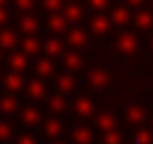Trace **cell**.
Instances as JSON below:
<instances>
[{
    "mask_svg": "<svg viewBox=\"0 0 153 144\" xmlns=\"http://www.w3.org/2000/svg\"><path fill=\"white\" fill-rule=\"evenodd\" d=\"M89 4L97 10H104L108 4V0H89Z\"/></svg>",
    "mask_w": 153,
    "mask_h": 144,
    "instance_id": "obj_32",
    "label": "cell"
},
{
    "mask_svg": "<svg viewBox=\"0 0 153 144\" xmlns=\"http://www.w3.org/2000/svg\"><path fill=\"white\" fill-rule=\"evenodd\" d=\"M152 48H153V42H152Z\"/></svg>",
    "mask_w": 153,
    "mask_h": 144,
    "instance_id": "obj_38",
    "label": "cell"
},
{
    "mask_svg": "<svg viewBox=\"0 0 153 144\" xmlns=\"http://www.w3.org/2000/svg\"><path fill=\"white\" fill-rule=\"evenodd\" d=\"M126 119L131 123H141L146 119V110L141 105H131L126 111Z\"/></svg>",
    "mask_w": 153,
    "mask_h": 144,
    "instance_id": "obj_5",
    "label": "cell"
},
{
    "mask_svg": "<svg viewBox=\"0 0 153 144\" xmlns=\"http://www.w3.org/2000/svg\"><path fill=\"white\" fill-rule=\"evenodd\" d=\"M74 110L79 116L82 117H89L92 113H94V104L91 99L85 98V96H80L76 102H74Z\"/></svg>",
    "mask_w": 153,
    "mask_h": 144,
    "instance_id": "obj_3",
    "label": "cell"
},
{
    "mask_svg": "<svg viewBox=\"0 0 153 144\" xmlns=\"http://www.w3.org/2000/svg\"><path fill=\"white\" fill-rule=\"evenodd\" d=\"M18 144H37V141L34 140V137H31L28 134H24L18 138Z\"/></svg>",
    "mask_w": 153,
    "mask_h": 144,
    "instance_id": "obj_33",
    "label": "cell"
},
{
    "mask_svg": "<svg viewBox=\"0 0 153 144\" xmlns=\"http://www.w3.org/2000/svg\"><path fill=\"white\" fill-rule=\"evenodd\" d=\"M86 42H88V37H86V34L82 31V30H71L70 33H68V43L71 45V46H74V48H82V46H85L86 45Z\"/></svg>",
    "mask_w": 153,
    "mask_h": 144,
    "instance_id": "obj_8",
    "label": "cell"
},
{
    "mask_svg": "<svg viewBox=\"0 0 153 144\" xmlns=\"http://www.w3.org/2000/svg\"><path fill=\"white\" fill-rule=\"evenodd\" d=\"M82 15H83V10H82V7L79 6V4H68L65 9H64V19L65 21H68V22H76V21H79L80 18H82Z\"/></svg>",
    "mask_w": 153,
    "mask_h": 144,
    "instance_id": "obj_7",
    "label": "cell"
},
{
    "mask_svg": "<svg viewBox=\"0 0 153 144\" xmlns=\"http://www.w3.org/2000/svg\"><path fill=\"white\" fill-rule=\"evenodd\" d=\"M4 3H6V0H0V7H3V6H4Z\"/></svg>",
    "mask_w": 153,
    "mask_h": 144,
    "instance_id": "obj_36",
    "label": "cell"
},
{
    "mask_svg": "<svg viewBox=\"0 0 153 144\" xmlns=\"http://www.w3.org/2000/svg\"><path fill=\"white\" fill-rule=\"evenodd\" d=\"M111 19H113V22L114 24H117V25H125V24H128L129 22V12H128V9H125V7H116L113 12H111Z\"/></svg>",
    "mask_w": 153,
    "mask_h": 144,
    "instance_id": "obj_18",
    "label": "cell"
},
{
    "mask_svg": "<svg viewBox=\"0 0 153 144\" xmlns=\"http://www.w3.org/2000/svg\"><path fill=\"white\" fill-rule=\"evenodd\" d=\"M22 122L25 125H36L40 122V111L34 107H27L24 111H22Z\"/></svg>",
    "mask_w": 153,
    "mask_h": 144,
    "instance_id": "obj_13",
    "label": "cell"
},
{
    "mask_svg": "<svg viewBox=\"0 0 153 144\" xmlns=\"http://www.w3.org/2000/svg\"><path fill=\"white\" fill-rule=\"evenodd\" d=\"M64 64H65V67L70 68V70H79V68L82 67L83 61H82V56H80L79 53L70 52V53L65 55V58H64Z\"/></svg>",
    "mask_w": 153,
    "mask_h": 144,
    "instance_id": "obj_22",
    "label": "cell"
},
{
    "mask_svg": "<svg viewBox=\"0 0 153 144\" xmlns=\"http://www.w3.org/2000/svg\"><path fill=\"white\" fill-rule=\"evenodd\" d=\"M53 144H64V143H53Z\"/></svg>",
    "mask_w": 153,
    "mask_h": 144,
    "instance_id": "obj_37",
    "label": "cell"
},
{
    "mask_svg": "<svg viewBox=\"0 0 153 144\" xmlns=\"http://www.w3.org/2000/svg\"><path fill=\"white\" fill-rule=\"evenodd\" d=\"M128 1H129L131 6H138V4H141L144 0H128Z\"/></svg>",
    "mask_w": 153,
    "mask_h": 144,
    "instance_id": "obj_35",
    "label": "cell"
},
{
    "mask_svg": "<svg viewBox=\"0 0 153 144\" xmlns=\"http://www.w3.org/2000/svg\"><path fill=\"white\" fill-rule=\"evenodd\" d=\"M7 19H9V15H7V10H6L4 7H0V25H3V24H6V22H7Z\"/></svg>",
    "mask_w": 153,
    "mask_h": 144,
    "instance_id": "obj_34",
    "label": "cell"
},
{
    "mask_svg": "<svg viewBox=\"0 0 153 144\" xmlns=\"http://www.w3.org/2000/svg\"><path fill=\"white\" fill-rule=\"evenodd\" d=\"M135 25L140 30H149L153 25V15L147 10H141L135 15Z\"/></svg>",
    "mask_w": 153,
    "mask_h": 144,
    "instance_id": "obj_6",
    "label": "cell"
},
{
    "mask_svg": "<svg viewBox=\"0 0 153 144\" xmlns=\"http://www.w3.org/2000/svg\"><path fill=\"white\" fill-rule=\"evenodd\" d=\"M46 94V88H45V85L42 83V82H39V80H31L30 83H28V95L31 96V98H34V99H40V98H43Z\"/></svg>",
    "mask_w": 153,
    "mask_h": 144,
    "instance_id": "obj_14",
    "label": "cell"
},
{
    "mask_svg": "<svg viewBox=\"0 0 153 144\" xmlns=\"http://www.w3.org/2000/svg\"><path fill=\"white\" fill-rule=\"evenodd\" d=\"M39 28V24H37V19L31 15H27L21 19V30L25 33V34H34Z\"/></svg>",
    "mask_w": 153,
    "mask_h": 144,
    "instance_id": "obj_15",
    "label": "cell"
},
{
    "mask_svg": "<svg viewBox=\"0 0 153 144\" xmlns=\"http://www.w3.org/2000/svg\"><path fill=\"white\" fill-rule=\"evenodd\" d=\"M36 70H37V74L42 76V77H49L53 71V64H52L51 59L48 58H42L39 59L37 65H36Z\"/></svg>",
    "mask_w": 153,
    "mask_h": 144,
    "instance_id": "obj_21",
    "label": "cell"
},
{
    "mask_svg": "<svg viewBox=\"0 0 153 144\" xmlns=\"http://www.w3.org/2000/svg\"><path fill=\"white\" fill-rule=\"evenodd\" d=\"M43 4H45V9L46 10L55 13V12H58L62 7V0H45Z\"/></svg>",
    "mask_w": 153,
    "mask_h": 144,
    "instance_id": "obj_29",
    "label": "cell"
},
{
    "mask_svg": "<svg viewBox=\"0 0 153 144\" xmlns=\"http://www.w3.org/2000/svg\"><path fill=\"white\" fill-rule=\"evenodd\" d=\"M16 45V36L10 30H1L0 31V46L4 49H10Z\"/></svg>",
    "mask_w": 153,
    "mask_h": 144,
    "instance_id": "obj_17",
    "label": "cell"
},
{
    "mask_svg": "<svg viewBox=\"0 0 153 144\" xmlns=\"http://www.w3.org/2000/svg\"><path fill=\"white\" fill-rule=\"evenodd\" d=\"M108 80H110V77H108L107 71H104V70H101V68H95V70H92V71L89 73V76H88V82H89V85H91L92 88H95V89L104 88V86L108 83Z\"/></svg>",
    "mask_w": 153,
    "mask_h": 144,
    "instance_id": "obj_2",
    "label": "cell"
},
{
    "mask_svg": "<svg viewBox=\"0 0 153 144\" xmlns=\"http://www.w3.org/2000/svg\"><path fill=\"white\" fill-rule=\"evenodd\" d=\"M12 135V129L6 122H0V141H6L9 140Z\"/></svg>",
    "mask_w": 153,
    "mask_h": 144,
    "instance_id": "obj_30",
    "label": "cell"
},
{
    "mask_svg": "<svg viewBox=\"0 0 153 144\" xmlns=\"http://www.w3.org/2000/svg\"><path fill=\"white\" fill-rule=\"evenodd\" d=\"M22 49L25 53L28 55H36L39 52V42L34 39V37H27L24 42H22Z\"/></svg>",
    "mask_w": 153,
    "mask_h": 144,
    "instance_id": "obj_25",
    "label": "cell"
},
{
    "mask_svg": "<svg viewBox=\"0 0 153 144\" xmlns=\"http://www.w3.org/2000/svg\"><path fill=\"white\" fill-rule=\"evenodd\" d=\"M135 143L137 144H152L153 135L150 134V131H147V129H140L135 134Z\"/></svg>",
    "mask_w": 153,
    "mask_h": 144,
    "instance_id": "obj_27",
    "label": "cell"
},
{
    "mask_svg": "<svg viewBox=\"0 0 153 144\" xmlns=\"http://www.w3.org/2000/svg\"><path fill=\"white\" fill-rule=\"evenodd\" d=\"M117 48L122 53H126V55H131L134 53L137 48H138V42H137V37L132 34V33H123L119 36L117 39Z\"/></svg>",
    "mask_w": 153,
    "mask_h": 144,
    "instance_id": "obj_1",
    "label": "cell"
},
{
    "mask_svg": "<svg viewBox=\"0 0 153 144\" xmlns=\"http://www.w3.org/2000/svg\"><path fill=\"white\" fill-rule=\"evenodd\" d=\"M97 125H98L100 129L108 132V131H113V129H114V126H116V119H114V116H111L110 113H102V114L98 116V119H97Z\"/></svg>",
    "mask_w": 153,
    "mask_h": 144,
    "instance_id": "obj_11",
    "label": "cell"
},
{
    "mask_svg": "<svg viewBox=\"0 0 153 144\" xmlns=\"http://www.w3.org/2000/svg\"><path fill=\"white\" fill-rule=\"evenodd\" d=\"M58 89L61 92H70L74 88V79L70 74H62L58 77Z\"/></svg>",
    "mask_w": 153,
    "mask_h": 144,
    "instance_id": "obj_23",
    "label": "cell"
},
{
    "mask_svg": "<svg viewBox=\"0 0 153 144\" xmlns=\"http://www.w3.org/2000/svg\"><path fill=\"white\" fill-rule=\"evenodd\" d=\"M91 30H92L94 34L102 36V34H105V33L110 30V22H108V19H107L105 16L97 15V16L91 21Z\"/></svg>",
    "mask_w": 153,
    "mask_h": 144,
    "instance_id": "obj_4",
    "label": "cell"
},
{
    "mask_svg": "<svg viewBox=\"0 0 153 144\" xmlns=\"http://www.w3.org/2000/svg\"><path fill=\"white\" fill-rule=\"evenodd\" d=\"M4 86H6V89L7 91H10V92H16V91H19L21 88H22V79H21V76H18V74H7L6 77H4Z\"/></svg>",
    "mask_w": 153,
    "mask_h": 144,
    "instance_id": "obj_19",
    "label": "cell"
},
{
    "mask_svg": "<svg viewBox=\"0 0 153 144\" xmlns=\"http://www.w3.org/2000/svg\"><path fill=\"white\" fill-rule=\"evenodd\" d=\"M48 25L52 31L55 33H64L65 28H67V21L64 19L62 15H58V13H53L51 18L48 19Z\"/></svg>",
    "mask_w": 153,
    "mask_h": 144,
    "instance_id": "obj_9",
    "label": "cell"
},
{
    "mask_svg": "<svg viewBox=\"0 0 153 144\" xmlns=\"http://www.w3.org/2000/svg\"><path fill=\"white\" fill-rule=\"evenodd\" d=\"M104 144H120V134L117 131H108L104 137Z\"/></svg>",
    "mask_w": 153,
    "mask_h": 144,
    "instance_id": "obj_28",
    "label": "cell"
},
{
    "mask_svg": "<svg viewBox=\"0 0 153 144\" xmlns=\"http://www.w3.org/2000/svg\"><path fill=\"white\" fill-rule=\"evenodd\" d=\"M45 50L49 56H58L62 50V46H61V42L56 40V39H49L45 45Z\"/></svg>",
    "mask_w": 153,
    "mask_h": 144,
    "instance_id": "obj_24",
    "label": "cell"
},
{
    "mask_svg": "<svg viewBox=\"0 0 153 144\" xmlns=\"http://www.w3.org/2000/svg\"><path fill=\"white\" fill-rule=\"evenodd\" d=\"M92 132L89 128H77L74 132H73V140L76 141V144H89L92 141Z\"/></svg>",
    "mask_w": 153,
    "mask_h": 144,
    "instance_id": "obj_12",
    "label": "cell"
},
{
    "mask_svg": "<svg viewBox=\"0 0 153 144\" xmlns=\"http://www.w3.org/2000/svg\"><path fill=\"white\" fill-rule=\"evenodd\" d=\"M27 62H28L27 61V56L24 53H19V52L10 55V58H9V65H10V68L13 71H22V70H25Z\"/></svg>",
    "mask_w": 153,
    "mask_h": 144,
    "instance_id": "obj_10",
    "label": "cell"
},
{
    "mask_svg": "<svg viewBox=\"0 0 153 144\" xmlns=\"http://www.w3.org/2000/svg\"><path fill=\"white\" fill-rule=\"evenodd\" d=\"M49 108H51L52 111H55V113L64 111V108H65V101H64V98L61 95H53L51 98V101H49Z\"/></svg>",
    "mask_w": 153,
    "mask_h": 144,
    "instance_id": "obj_26",
    "label": "cell"
},
{
    "mask_svg": "<svg viewBox=\"0 0 153 144\" xmlns=\"http://www.w3.org/2000/svg\"><path fill=\"white\" fill-rule=\"evenodd\" d=\"M15 4L21 10H30L34 6V0H15Z\"/></svg>",
    "mask_w": 153,
    "mask_h": 144,
    "instance_id": "obj_31",
    "label": "cell"
},
{
    "mask_svg": "<svg viewBox=\"0 0 153 144\" xmlns=\"http://www.w3.org/2000/svg\"><path fill=\"white\" fill-rule=\"evenodd\" d=\"M61 131H62V125H61V122L58 119H48L46 120V123H45V132H46L48 137L55 138V137H58L61 134Z\"/></svg>",
    "mask_w": 153,
    "mask_h": 144,
    "instance_id": "obj_16",
    "label": "cell"
},
{
    "mask_svg": "<svg viewBox=\"0 0 153 144\" xmlns=\"http://www.w3.org/2000/svg\"><path fill=\"white\" fill-rule=\"evenodd\" d=\"M18 108V102L13 96H4L0 99V111L4 114H12Z\"/></svg>",
    "mask_w": 153,
    "mask_h": 144,
    "instance_id": "obj_20",
    "label": "cell"
}]
</instances>
